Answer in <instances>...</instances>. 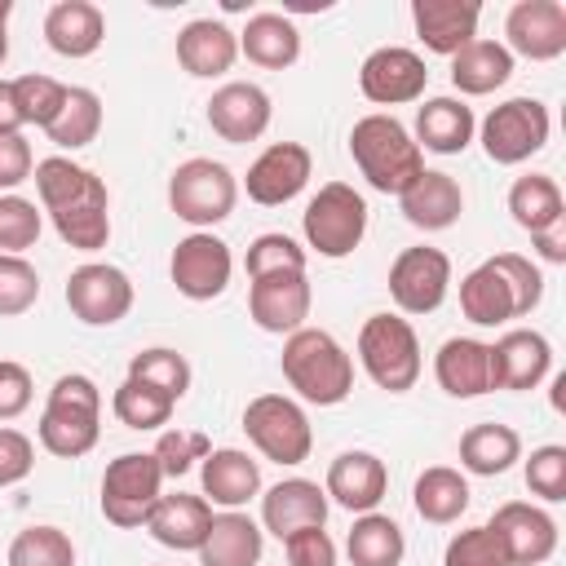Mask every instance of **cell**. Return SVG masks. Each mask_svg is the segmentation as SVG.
<instances>
[{
    "mask_svg": "<svg viewBox=\"0 0 566 566\" xmlns=\"http://www.w3.org/2000/svg\"><path fill=\"white\" fill-rule=\"evenodd\" d=\"M349 155L367 186L380 195H402L424 172V150L407 133V124L385 111H371L349 128Z\"/></svg>",
    "mask_w": 566,
    "mask_h": 566,
    "instance_id": "obj_1",
    "label": "cell"
},
{
    "mask_svg": "<svg viewBox=\"0 0 566 566\" xmlns=\"http://www.w3.org/2000/svg\"><path fill=\"white\" fill-rule=\"evenodd\" d=\"M283 380L314 407H336L354 394V358L323 327H301L283 340Z\"/></svg>",
    "mask_w": 566,
    "mask_h": 566,
    "instance_id": "obj_2",
    "label": "cell"
},
{
    "mask_svg": "<svg viewBox=\"0 0 566 566\" xmlns=\"http://www.w3.org/2000/svg\"><path fill=\"white\" fill-rule=\"evenodd\" d=\"M40 447L62 460H80L102 438V389L84 371H66L53 380L40 411Z\"/></svg>",
    "mask_w": 566,
    "mask_h": 566,
    "instance_id": "obj_3",
    "label": "cell"
},
{
    "mask_svg": "<svg viewBox=\"0 0 566 566\" xmlns=\"http://www.w3.org/2000/svg\"><path fill=\"white\" fill-rule=\"evenodd\" d=\"M358 363L385 394H407L420 380V340L402 314H371L358 327Z\"/></svg>",
    "mask_w": 566,
    "mask_h": 566,
    "instance_id": "obj_4",
    "label": "cell"
},
{
    "mask_svg": "<svg viewBox=\"0 0 566 566\" xmlns=\"http://www.w3.org/2000/svg\"><path fill=\"white\" fill-rule=\"evenodd\" d=\"M239 199V181L221 159H186L172 168L168 177V208L195 226V230H212L217 221H226L234 212Z\"/></svg>",
    "mask_w": 566,
    "mask_h": 566,
    "instance_id": "obj_5",
    "label": "cell"
},
{
    "mask_svg": "<svg viewBox=\"0 0 566 566\" xmlns=\"http://www.w3.org/2000/svg\"><path fill=\"white\" fill-rule=\"evenodd\" d=\"M301 230H305V243L318 252V256H349L363 234H367V199L349 186V181H327L318 186V195L305 203L301 212Z\"/></svg>",
    "mask_w": 566,
    "mask_h": 566,
    "instance_id": "obj_6",
    "label": "cell"
},
{
    "mask_svg": "<svg viewBox=\"0 0 566 566\" xmlns=\"http://www.w3.org/2000/svg\"><path fill=\"white\" fill-rule=\"evenodd\" d=\"M243 433L274 464H305L310 460V447H314L310 416L287 394H256L243 407Z\"/></svg>",
    "mask_w": 566,
    "mask_h": 566,
    "instance_id": "obj_7",
    "label": "cell"
},
{
    "mask_svg": "<svg viewBox=\"0 0 566 566\" xmlns=\"http://www.w3.org/2000/svg\"><path fill=\"white\" fill-rule=\"evenodd\" d=\"M159 495H164V469L155 451H124L102 473V517L119 531L146 526Z\"/></svg>",
    "mask_w": 566,
    "mask_h": 566,
    "instance_id": "obj_8",
    "label": "cell"
},
{
    "mask_svg": "<svg viewBox=\"0 0 566 566\" xmlns=\"http://www.w3.org/2000/svg\"><path fill=\"white\" fill-rule=\"evenodd\" d=\"M548 106L539 97H509L482 119V150L491 164H522L548 146Z\"/></svg>",
    "mask_w": 566,
    "mask_h": 566,
    "instance_id": "obj_9",
    "label": "cell"
},
{
    "mask_svg": "<svg viewBox=\"0 0 566 566\" xmlns=\"http://www.w3.org/2000/svg\"><path fill=\"white\" fill-rule=\"evenodd\" d=\"M168 274H172V287L186 301H217L230 287V274H234L230 243L217 239L212 230H195L172 248Z\"/></svg>",
    "mask_w": 566,
    "mask_h": 566,
    "instance_id": "obj_10",
    "label": "cell"
},
{
    "mask_svg": "<svg viewBox=\"0 0 566 566\" xmlns=\"http://www.w3.org/2000/svg\"><path fill=\"white\" fill-rule=\"evenodd\" d=\"M451 292V256L442 248H402L389 265V296L402 314H433Z\"/></svg>",
    "mask_w": 566,
    "mask_h": 566,
    "instance_id": "obj_11",
    "label": "cell"
},
{
    "mask_svg": "<svg viewBox=\"0 0 566 566\" xmlns=\"http://www.w3.org/2000/svg\"><path fill=\"white\" fill-rule=\"evenodd\" d=\"M66 305L88 327H111L133 310V279L119 265L84 261L66 279Z\"/></svg>",
    "mask_w": 566,
    "mask_h": 566,
    "instance_id": "obj_12",
    "label": "cell"
},
{
    "mask_svg": "<svg viewBox=\"0 0 566 566\" xmlns=\"http://www.w3.org/2000/svg\"><path fill=\"white\" fill-rule=\"evenodd\" d=\"M424 84H429L424 57L416 49H402V44H385V49L367 53L363 57V71H358V88L376 106L420 102L424 97Z\"/></svg>",
    "mask_w": 566,
    "mask_h": 566,
    "instance_id": "obj_13",
    "label": "cell"
},
{
    "mask_svg": "<svg viewBox=\"0 0 566 566\" xmlns=\"http://www.w3.org/2000/svg\"><path fill=\"white\" fill-rule=\"evenodd\" d=\"M310 305H314V292H310V279L305 270H287V274H261L252 279L248 287V314L261 332H274V336H292L305 327L310 318Z\"/></svg>",
    "mask_w": 566,
    "mask_h": 566,
    "instance_id": "obj_14",
    "label": "cell"
},
{
    "mask_svg": "<svg viewBox=\"0 0 566 566\" xmlns=\"http://www.w3.org/2000/svg\"><path fill=\"white\" fill-rule=\"evenodd\" d=\"M504 49L531 62H553L566 53V4L562 0H517L504 18Z\"/></svg>",
    "mask_w": 566,
    "mask_h": 566,
    "instance_id": "obj_15",
    "label": "cell"
},
{
    "mask_svg": "<svg viewBox=\"0 0 566 566\" xmlns=\"http://www.w3.org/2000/svg\"><path fill=\"white\" fill-rule=\"evenodd\" d=\"M310 172H314V159H310V150L301 142H274V146H265L248 164L243 186H248V199L252 203L279 208V203H287V199H296L305 190Z\"/></svg>",
    "mask_w": 566,
    "mask_h": 566,
    "instance_id": "obj_16",
    "label": "cell"
},
{
    "mask_svg": "<svg viewBox=\"0 0 566 566\" xmlns=\"http://www.w3.org/2000/svg\"><path fill=\"white\" fill-rule=\"evenodd\" d=\"M486 526L500 535V544L509 553V566H539L557 553V522L539 504L509 500V504L495 509V517Z\"/></svg>",
    "mask_w": 566,
    "mask_h": 566,
    "instance_id": "obj_17",
    "label": "cell"
},
{
    "mask_svg": "<svg viewBox=\"0 0 566 566\" xmlns=\"http://www.w3.org/2000/svg\"><path fill=\"white\" fill-rule=\"evenodd\" d=\"M270 93L261 84H248V80H230L221 84L212 97H208V124L221 142L230 146H248L256 142L265 128H270Z\"/></svg>",
    "mask_w": 566,
    "mask_h": 566,
    "instance_id": "obj_18",
    "label": "cell"
},
{
    "mask_svg": "<svg viewBox=\"0 0 566 566\" xmlns=\"http://www.w3.org/2000/svg\"><path fill=\"white\" fill-rule=\"evenodd\" d=\"M548 371H553V345H548V336L535 332V327H509V332L491 345V385H495V389L526 394V389H535Z\"/></svg>",
    "mask_w": 566,
    "mask_h": 566,
    "instance_id": "obj_19",
    "label": "cell"
},
{
    "mask_svg": "<svg viewBox=\"0 0 566 566\" xmlns=\"http://www.w3.org/2000/svg\"><path fill=\"white\" fill-rule=\"evenodd\" d=\"M323 491H327V504H340L349 513H376V504L389 491V469L371 451H340L327 464Z\"/></svg>",
    "mask_w": 566,
    "mask_h": 566,
    "instance_id": "obj_20",
    "label": "cell"
},
{
    "mask_svg": "<svg viewBox=\"0 0 566 566\" xmlns=\"http://www.w3.org/2000/svg\"><path fill=\"white\" fill-rule=\"evenodd\" d=\"M478 18H482L478 0H411L416 35L424 40L429 53L442 57H455L464 44L478 40Z\"/></svg>",
    "mask_w": 566,
    "mask_h": 566,
    "instance_id": "obj_21",
    "label": "cell"
},
{
    "mask_svg": "<svg viewBox=\"0 0 566 566\" xmlns=\"http://www.w3.org/2000/svg\"><path fill=\"white\" fill-rule=\"evenodd\" d=\"M35 190H40V208L53 212H71V208H88V203H111L106 181L97 172H88L84 164L66 159V155H49L31 168Z\"/></svg>",
    "mask_w": 566,
    "mask_h": 566,
    "instance_id": "obj_22",
    "label": "cell"
},
{
    "mask_svg": "<svg viewBox=\"0 0 566 566\" xmlns=\"http://www.w3.org/2000/svg\"><path fill=\"white\" fill-rule=\"evenodd\" d=\"M327 491L310 478H283L261 495V531L287 539L301 526H323L327 522Z\"/></svg>",
    "mask_w": 566,
    "mask_h": 566,
    "instance_id": "obj_23",
    "label": "cell"
},
{
    "mask_svg": "<svg viewBox=\"0 0 566 566\" xmlns=\"http://www.w3.org/2000/svg\"><path fill=\"white\" fill-rule=\"evenodd\" d=\"M460 310L469 323L478 327H500L509 318H522V301L509 283V274L500 270V261H482L460 279Z\"/></svg>",
    "mask_w": 566,
    "mask_h": 566,
    "instance_id": "obj_24",
    "label": "cell"
},
{
    "mask_svg": "<svg viewBox=\"0 0 566 566\" xmlns=\"http://www.w3.org/2000/svg\"><path fill=\"white\" fill-rule=\"evenodd\" d=\"M208 526H212V504L203 495H190V491L159 495L150 517H146V531L164 548H177V553H199Z\"/></svg>",
    "mask_w": 566,
    "mask_h": 566,
    "instance_id": "obj_25",
    "label": "cell"
},
{
    "mask_svg": "<svg viewBox=\"0 0 566 566\" xmlns=\"http://www.w3.org/2000/svg\"><path fill=\"white\" fill-rule=\"evenodd\" d=\"M398 208L402 217L416 226V230H447L460 221L464 212V190L451 172H438V168H424L402 195H398Z\"/></svg>",
    "mask_w": 566,
    "mask_h": 566,
    "instance_id": "obj_26",
    "label": "cell"
},
{
    "mask_svg": "<svg viewBox=\"0 0 566 566\" xmlns=\"http://www.w3.org/2000/svg\"><path fill=\"white\" fill-rule=\"evenodd\" d=\"M433 376L451 398H482L491 394V345L473 336H451L433 354Z\"/></svg>",
    "mask_w": 566,
    "mask_h": 566,
    "instance_id": "obj_27",
    "label": "cell"
},
{
    "mask_svg": "<svg viewBox=\"0 0 566 566\" xmlns=\"http://www.w3.org/2000/svg\"><path fill=\"white\" fill-rule=\"evenodd\" d=\"M106 40V18L93 0H57L44 13V44L57 57H93Z\"/></svg>",
    "mask_w": 566,
    "mask_h": 566,
    "instance_id": "obj_28",
    "label": "cell"
},
{
    "mask_svg": "<svg viewBox=\"0 0 566 566\" xmlns=\"http://www.w3.org/2000/svg\"><path fill=\"white\" fill-rule=\"evenodd\" d=\"M239 57V35L217 22V18H195L177 31V62L195 75V80H217L234 66Z\"/></svg>",
    "mask_w": 566,
    "mask_h": 566,
    "instance_id": "obj_29",
    "label": "cell"
},
{
    "mask_svg": "<svg viewBox=\"0 0 566 566\" xmlns=\"http://www.w3.org/2000/svg\"><path fill=\"white\" fill-rule=\"evenodd\" d=\"M199 478H203V500L221 509H243L248 500L261 495V464L239 447L208 451Z\"/></svg>",
    "mask_w": 566,
    "mask_h": 566,
    "instance_id": "obj_30",
    "label": "cell"
},
{
    "mask_svg": "<svg viewBox=\"0 0 566 566\" xmlns=\"http://www.w3.org/2000/svg\"><path fill=\"white\" fill-rule=\"evenodd\" d=\"M265 553V531L239 513V509H226V513H212V526L199 544V566H256Z\"/></svg>",
    "mask_w": 566,
    "mask_h": 566,
    "instance_id": "obj_31",
    "label": "cell"
},
{
    "mask_svg": "<svg viewBox=\"0 0 566 566\" xmlns=\"http://www.w3.org/2000/svg\"><path fill=\"white\" fill-rule=\"evenodd\" d=\"M473 133H478V119L460 97H429L416 111V146L420 150L460 155V150H469Z\"/></svg>",
    "mask_w": 566,
    "mask_h": 566,
    "instance_id": "obj_32",
    "label": "cell"
},
{
    "mask_svg": "<svg viewBox=\"0 0 566 566\" xmlns=\"http://www.w3.org/2000/svg\"><path fill=\"white\" fill-rule=\"evenodd\" d=\"M239 53L261 71H287L301 57V31L283 13H252L239 31Z\"/></svg>",
    "mask_w": 566,
    "mask_h": 566,
    "instance_id": "obj_33",
    "label": "cell"
},
{
    "mask_svg": "<svg viewBox=\"0 0 566 566\" xmlns=\"http://www.w3.org/2000/svg\"><path fill=\"white\" fill-rule=\"evenodd\" d=\"M517 460H522V438H517L513 424L482 420V424H469L460 433V464L469 473H478V478H500Z\"/></svg>",
    "mask_w": 566,
    "mask_h": 566,
    "instance_id": "obj_34",
    "label": "cell"
},
{
    "mask_svg": "<svg viewBox=\"0 0 566 566\" xmlns=\"http://www.w3.org/2000/svg\"><path fill=\"white\" fill-rule=\"evenodd\" d=\"M513 75V53L500 44V40H473L464 44L455 57H451V84L464 93V97H482V93H495L500 84H509Z\"/></svg>",
    "mask_w": 566,
    "mask_h": 566,
    "instance_id": "obj_35",
    "label": "cell"
},
{
    "mask_svg": "<svg viewBox=\"0 0 566 566\" xmlns=\"http://www.w3.org/2000/svg\"><path fill=\"white\" fill-rule=\"evenodd\" d=\"M411 504H416V513H420L424 522L451 526V522L469 509V478H464L460 469H451V464H433V469H424V473L416 478Z\"/></svg>",
    "mask_w": 566,
    "mask_h": 566,
    "instance_id": "obj_36",
    "label": "cell"
},
{
    "mask_svg": "<svg viewBox=\"0 0 566 566\" xmlns=\"http://www.w3.org/2000/svg\"><path fill=\"white\" fill-rule=\"evenodd\" d=\"M349 566H402L407 535L389 513H358V522L345 535Z\"/></svg>",
    "mask_w": 566,
    "mask_h": 566,
    "instance_id": "obj_37",
    "label": "cell"
},
{
    "mask_svg": "<svg viewBox=\"0 0 566 566\" xmlns=\"http://www.w3.org/2000/svg\"><path fill=\"white\" fill-rule=\"evenodd\" d=\"M509 212L513 221L526 230V234H539L557 221H566V199H562V186L544 172H526L509 186Z\"/></svg>",
    "mask_w": 566,
    "mask_h": 566,
    "instance_id": "obj_38",
    "label": "cell"
},
{
    "mask_svg": "<svg viewBox=\"0 0 566 566\" xmlns=\"http://www.w3.org/2000/svg\"><path fill=\"white\" fill-rule=\"evenodd\" d=\"M44 133L62 150H84L102 133V97L93 88H66V106L57 111V119Z\"/></svg>",
    "mask_w": 566,
    "mask_h": 566,
    "instance_id": "obj_39",
    "label": "cell"
},
{
    "mask_svg": "<svg viewBox=\"0 0 566 566\" xmlns=\"http://www.w3.org/2000/svg\"><path fill=\"white\" fill-rule=\"evenodd\" d=\"M128 380H137V385L164 394L168 402H181L186 389H190V363H186L177 349L155 345V349L133 354V363H128Z\"/></svg>",
    "mask_w": 566,
    "mask_h": 566,
    "instance_id": "obj_40",
    "label": "cell"
},
{
    "mask_svg": "<svg viewBox=\"0 0 566 566\" xmlns=\"http://www.w3.org/2000/svg\"><path fill=\"white\" fill-rule=\"evenodd\" d=\"M9 566H75V544L62 526H27L9 544Z\"/></svg>",
    "mask_w": 566,
    "mask_h": 566,
    "instance_id": "obj_41",
    "label": "cell"
},
{
    "mask_svg": "<svg viewBox=\"0 0 566 566\" xmlns=\"http://www.w3.org/2000/svg\"><path fill=\"white\" fill-rule=\"evenodd\" d=\"M172 407H177V402H168L164 394H155V389H146V385L128 380V376H124V385L111 394V411H115V420H119L124 429H159V424L172 420Z\"/></svg>",
    "mask_w": 566,
    "mask_h": 566,
    "instance_id": "obj_42",
    "label": "cell"
},
{
    "mask_svg": "<svg viewBox=\"0 0 566 566\" xmlns=\"http://www.w3.org/2000/svg\"><path fill=\"white\" fill-rule=\"evenodd\" d=\"M13 97H18V115L22 124H35V128H49L57 119V111L66 106V84L53 80V75H18L13 80Z\"/></svg>",
    "mask_w": 566,
    "mask_h": 566,
    "instance_id": "obj_43",
    "label": "cell"
},
{
    "mask_svg": "<svg viewBox=\"0 0 566 566\" xmlns=\"http://www.w3.org/2000/svg\"><path fill=\"white\" fill-rule=\"evenodd\" d=\"M53 230H57L62 243H71L80 252H97L111 239V203H88V208L53 212Z\"/></svg>",
    "mask_w": 566,
    "mask_h": 566,
    "instance_id": "obj_44",
    "label": "cell"
},
{
    "mask_svg": "<svg viewBox=\"0 0 566 566\" xmlns=\"http://www.w3.org/2000/svg\"><path fill=\"white\" fill-rule=\"evenodd\" d=\"M243 265H248V279H261V274H287V270H305V248H301L292 234L270 230V234H256V239L248 243Z\"/></svg>",
    "mask_w": 566,
    "mask_h": 566,
    "instance_id": "obj_45",
    "label": "cell"
},
{
    "mask_svg": "<svg viewBox=\"0 0 566 566\" xmlns=\"http://www.w3.org/2000/svg\"><path fill=\"white\" fill-rule=\"evenodd\" d=\"M40 301V274L31 261L0 252V318H18Z\"/></svg>",
    "mask_w": 566,
    "mask_h": 566,
    "instance_id": "obj_46",
    "label": "cell"
},
{
    "mask_svg": "<svg viewBox=\"0 0 566 566\" xmlns=\"http://www.w3.org/2000/svg\"><path fill=\"white\" fill-rule=\"evenodd\" d=\"M40 208L22 195H0V252L22 256L40 239Z\"/></svg>",
    "mask_w": 566,
    "mask_h": 566,
    "instance_id": "obj_47",
    "label": "cell"
},
{
    "mask_svg": "<svg viewBox=\"0 0 566 566\" xmlns=\"http://www.w3.org/2000/svg\"><path fill=\"white\" fill-rule=\"evenodd\" d=\"M442 566H509V553L491 526H469V531L451 535Z\"/></svg>",
    "mask_w": 566,
    "mask_h": 566,
    "instance_id": "obj_48",
    "label": "cell"
},
{
    "mask_svg": "<svg viewBox=\"0 0 566 566\" xmlns=\"http://www.w3.org/2000/svg\"><path fill=\"white\" fill-rule=\"evenodd\" d=\"M526 486H531V495L562 504L566 500V447H557V442L535 447L526 460Z\"/></svg>",
    "mask_w": 566,
    "mask_h": 566,
    "instance_id": "obj_49",
    "label": "cell"
},
{
    "mask_svg": "<svg viewBox=\"0 0 566 566\" xmlns=\"http://www.w3.org/2000/svg\"><path fill=\"white\" fill-rule=\"evenodd\" d=\"M212 451V442L203 438V433H195V429H164L159 433V442H155V460H159V469H164V478H181L195 460H203Z\"/></svg>",
    "mask_w": 566,
    "mask_h": 566,
    "instance_id": "obj_50",
    "label": "cell"
},
{
    "mask_svg": "<svg viewBox=\"0 0 566 566\" xmlns=\"http://www.w3.org/2000/svg\"><path fill=\"white\" fill-rule=\"evenodd\" d=\"M287 566H336V544L323 526H301L283 539Z\"/></svg>",
    "mask_w": 566,
    "mask_h": 566,
    "instance_id": "obj_51",
    "label": "cell"
},
{
    "mask_svg": "<svg viewBox=\"0 0 566 566\" xmlns=\"http://www.w3.org/2000/svg\"><path fill=\"white\" fill-rule=\"evenodd\" d=\"M31 469H35V442L22 429L0 424V486L22 482Z\"/></svg>",
    "mask_w": 566,
    "mask_h": 566,
    "instance_id": "obj_52",
    "label": "cell"
},
{
    "mask_svg": "<svg viewBox=\"0 0 566 566\" xmlns=\"http://www.w3.org/2000/svg\"><path fill=\"white\" fill-rule=\"evenodd\" d=\"M35 398V385H31V371L13 358H0V420H13L31 407Z\"/></svg>",
    "mask_w": 566,
    "mask_h": 566,
    "instance_id": "obj_53",
    "label": "cell"
},
{
    "mask_svg": "<svg viewBox=\"0 0 566 566\" xmlns=\"http://www.w3.org/2000/svg\"><path fill=\"white\" fill-rule=\"evenodd\" d=\"M495 261H500V270L509 274L513 292H517V301H522V314H531V310L544 301V274H539L526 256H517V252H500Z\"/></svg>",
    "mask_w": 566,
    "mask_h": 566,
    "instance_id": "obj_54",
    "label": "cell"
},
{
    "mask_svg": "<svg viewBox=\"0 0 566 566\" xmlns=\"http://www.w3.org/2000/svg\"><path fill=\"white\" fill-rule=\"evenodd\" d=\"M35 168V155H31V142L22 133L13 137H0V190H18Z\"/></svg>",
    "mask_w": 566,
    "mask_h": 566,
    "instance_id": "obj_55",
    "label": "cell"
},
{
    "mask_svg": "<svg viewBox=\"0 0 566 566\" xmlns=\"http://www.w3.org/2000/svg\"><path fill=\"white\" fill-rule=\"evenodd\" d=\"M531 243H535V252H539L548 265H566V221H557V226L531 234Z\"/></svg>",
    "mask_w": 566,
    "mask_h": 566,
    "instance_id": "obj_56",
    "label": "cell"
},
{
    "mask_svg": "<svg viewBox=\"0 0 566 566\" xmlns=\"http://www.w3.org/2000/svg\"><path fill=\"white\" fill-rule=\"evenodd\" d=\"M22 115H18V97H13V80H0V137L22 133Z\"/></svg>",
    "mask_w": 566,
    "mask_h": 566,
    "instance_id": "obj_57",
    "label": "cell"
},
{
    "mask_svg": "<svg viewBox=\"0 0 566 566\" xmlns=\"http://www.w3.org/2000/svg\"><path fill=\"white\" fill-rule=\"evenodd\" d=\"M9 13H13V0H0V66L9 57Z\"/></svg>",
    "mask_w": 566,
    "mask_h": 566,
    "instance_id": "obj_58",
    "label": "cell"
}]
</instances>
